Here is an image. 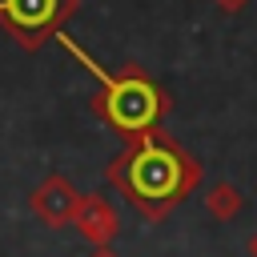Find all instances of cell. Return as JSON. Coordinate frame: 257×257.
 Returning a JSON list of instances; mask_svg holds the SVG:
<instances>
[{
	"label": "cell",
	"instance_id": "7",
	"mask_svg": "<svg viewBox=\"0 0 257 257\" xmlns=\"http://www.w3.org/2000/svg\"><path fill=\"white\" fill-rule=\"evenodd\" d=\"M213 4H217V8L225 12V16H237V12H241V8L249 4V0H213Z\"/></svg>",
	"mask_w": 257,
	"mask_h": 257
},
{
	"label": "cell",
	"instance_id": "9",
	"mask_svg": "<svg viewBox=\"0 0 257 257\" xmlns=\"http://www.w3.org/2000/svg\"><path fill=\"white\" fill-rule=\"evenodd\" d=\"M245 249H249V257H257V233H253V237L245 241Z\"/></svg>",
	"mask_w": 257,
	"mask_h": 257
},
{
	"label": "cell",
	"instance_id": "6",
	"mask_svg": "<svg viewBox=\"0 0 257 257\" xmlns=\"http://www.w3.org/2000/svg\"><path fill=\"white\" fill-rule=\"evenodd\" d=\"M205 209H209V217L213 221H233V217H241V209H245V197H241V189L237 185H229V181H217L209 193H205Z\"/></svg>",
	"mask_w": 257,
	"mask_h": 257
},
{
	"label": "cell",
	"instance_id": "5",
	"mask_svg": "<svg viewBox=\"0 0 257 257\" xmlns=\"http://www.w3.org/2000/svg\"><path fill=\"white\" fill-rule=\"evenodd\" d=\"M72 229H76L88 245H112V241L120 237V217H116V209H112L108 197H100V193H80Z\"/></svg>",
	"mask_w": 257,
	"mask_h": 257
},
{
	"label": "cell",
	"instance_id": "8",
	"mask_svg": "<svg viewBox=\"0 0 257 257\" xmlns=\"http://www.w3.org/2000/svg\"><path fill=\"white\" fill-rule=\"evenodd\" d=\"M88 257H120L112 245H88Z\"/></svg>",
	"mask_w": 257,
	"mask_h": 257
},
{
	"label": "cell",
	"instance_id": "3",
	"mask_svg": "<svg viewBox=\"0 0 257 257\" xmlns=\"http://www.w3.org/2000/svg\"><path fill=\"white\" fill-rule=\"evenodd\" d=\"M76 12H80V0H0V28L24 52H36Z\"/></svg>",
	"mask_w": 257,
	"mask_h": 257
},
{
	"label": "cell",
	"instance_id": "4",
	"mask_svg": "<svg viewBox=\"0 0 257 257\" xmlns=\"http://www.w3.org/2000/svg\"><path fill=\"white\" fill-rule=\"evenodd\" d=\"M76 205H80V189H76L64 173H48V177L28 193V209H32L48 229H64V225H72Z\"/></svg>",
	"mask_w": 257,
	"mask_h": 257
},
{
	"label": "cell",
	"instance_id": "2",
	"mask_svg": "<svg viewBox=\"0 0 257 257\" xmlns=\"http://www.w3.org/2000/svg\"><path fill=\"white\" fill-rule=\"evenodd\" d=\"M96 84H100V96H92V112L120 137V141H137L141 133H149V128H157L169 112H173V96L145 72V68H137V64H128V68H120V72H108L104 64H96L64 28L52 36Z\"/></svg>",
	"mask_w": 257,
	"mask_h": 257
},
{
	"label": "cell",
	"instance_id": "1",
	"mask_svg": "<svg viewBox=\"0 0 257 257\" xmlns=\"http://www.w3.org/2000/svg\"><path fill=\"white\" fill-rule=\"evenodd\" d=\"M104 177L145 221L157 225L201 189L205 169L173 133L157 124L137 141H124V149L104 165Z\"/></svg>",
	"mask_w": 257,
	"mask_h": 257
}]
</instances>
